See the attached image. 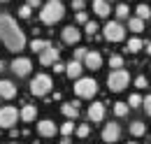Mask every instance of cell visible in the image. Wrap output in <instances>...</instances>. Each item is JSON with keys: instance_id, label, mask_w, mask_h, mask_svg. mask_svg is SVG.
<instances>
[{"instance_id": "20", "label": "cell", "mask_w": 151, "mask_h": 144, "mask_svg": "<svg viewBox=\"0 0 151 144\" xmlns=\"http://www.w3.org/2000/svg\"><path fill=\"white\" fill-rule=\"evenodd\" d=\"M130 132L135 137H142L144 132H147V123H142V121H132L130 123Z\"/></svg>"}, {"instance_id": "46", "label": "cell", "mask_w": 151, "mask_h": 144, "mask_svg": "<svg viewBox=\"0 0 151 144\" xmlns=\"http://www.w3.org/2000/svg\"><path fill=\"white\" fill-rule=\"evenodd\" d=\"M107 2H109V0H107Z\"/></svg>"}, {"instance_id": "1", "label": "cell", "mask_w": 151, "mask_h": 144, "mask_svg": "<svg viewBox=\"0 0 151 144\" xmlns=\"http://www.w3.org/2000/svg\"><path fill=\"white\" fill-rule=\"evenodd\" d=\"M0 40L9 51H21L26 47V35L19 28L17 19L9 14H0Z\"/></svg>"}, {"instance_id": "32", "label": "cell", "mask_w": 151, "mask_h": 144, "mask_svg": "<svg viewBox=\"0 0 151 144\" xmlns=\"http://www.w3.org/2000/svg\"><path fill=\"white\" fill-rule=\"evenodd\" d=\"M30 14H33V9H30L28 5H21L19 7V17L21 19H30Z\"/></svg>"}, {"instance_id": "10", "label": "cell", "mask_w": 151, "mask_h": 144, "mask_svg": "<svg viewBox=\"0 0 151 144\" xmlns=\"http://www.w3.org/2000/svg\"><path fill=\"white\" fill-rule=\"evenodd\" d=\"M58 60V49L54 44H49L44 51H40V65H44V68H49V65H54Z\"/></svg>"}, {"instance_id": "24", "label": "cell", "mask_w": 151, "mask_h": 144, "mask_svg": "<svg viewBox=\"0 0 151 144\" xmlns=\"http://www.w3.org/2000/svg\"><path fill=\"white\" fill-rule=\"evenodd\" d=\"M49 44H51V42H47V40H33V42H30V51H37L40 54V51H44Z\"/></svg>"}, {"instance_id": "34", "label": "cell", "mask_w": 151, "mask_h": 144, "mask_svg": "<svg viewBox=\"0 0 151 144\" xmlns=\"http://www.w3.org/2000/svg\"><path fill=\"white\" fill-rule=\"evenodd\" d=\"M142 107H144V112L151 116V95H147V98H142Z\"/></svg>"}, {"instance_id": "12", "label": "cell", "mask_w": 151, "mask_h": 144, "mask_svg": "<svg viewBox=\"0 0 151 144\" xmlns=\"http://www.w3.org/2000/svg\"><path fill=\"white\" fill-rule=\"evenodd\" d=\"M84 68H88V70H100V65H102V56L98 54V51H86L84 56Z\"/></svg>"}, {"instance_id": "29", "label": "cell", "mask_w": 151, "mask_h": 144, "mask_svg": "<svg viewBox=\"0 0 151 144\" xmlns=\"http://www.w3.org/2000/svg\"><path fill=\"white\" fill-rule=\"evenodd\" d=\"M128 107H142V98H139V93H132L130 98H128Z\"/></svg>"}, {"instance_id": "21", "label": "cell", "mask_w": 151, "mask_h": 144, "mask_svg": "<svg viewBox=\"0 0 151 144\" xmlns=\"http://www.w3.org/2000/svg\"><path fill=\"white\" fill-rule=\"evenodd\" d=\"M142 49H144V42H142L139 37L128 40V51H130V54H137V51H142Z\"/></svg>"}, {"instance_id": "7", "label": "cell", "mask_w": 151, "mask_h": 144, "mask_svg": "<svg viewBox=\"0 0 151 144\" xmlns=\"http://www.w3.org/2000/svg\"><path fill=\"white\" fill-rule=\"evenodd\" d=\"M19 121V112L7 105V107H0V126L2 128H14V123Z\"/></svg>"}, {"instance_id": "39", "label": "cell", "mask_w": 151, "mask_h": 144, "mask_svg": "<svg viewBox=\"0 0 151 144\" xmlns=\"http://www.w3.org/2000/svg\"><path fill=\"white\" fill-rule=\"evenodd\" d=\"M26 5H28V7H30V9H35V7H40V0H28V2H26Z\"/></svg>"}, {"instance_id": "6", "label": "cell", "mask_w": 151, "mask_h": 144, "mask_svg": "<svg viewBox=\"0 0 151 144\" xmlns=\"http://www.w3.org/2000/svg\"><path fill=\"white\" fill-rule=\"evenodd\" d=\"M102 35L107 42H121L126 37V28L121 26V21H109L105 28H102Z\"/></svg>"}, {"instance_id": "27", "label": "cell", "mask_w": 151, "mask_h": 144, "mask_svg": "<svg viewBox=\"0 0 151 144\" xmlns=\"http://www.w3.org/2000/svg\"><path fill=\"white\" fill-rule=\"evenodd\" d=\"M109 68H114V70H121V68H123V58H121L119 54L109 56Z\"/></svg>"}, {"instance_id": "26", "label": "cell", "mask_w": 151, "mask_h": 144, "mask_svg": "<svg viewBox=\"0 0 151 144\" xmlns=\"http://www.w3.org/2000/svg\"><path fill=\"white\" fill-rule=\"evenodd\" d=\"M135 12H137V19H142V21H147V19L151 17L149 5H144V2H142V5H137V9H135Z\"/></svg>"}, {"instance_id": "16", "label": "cell", "mask_w": 151, "mask_h": 144, "mask_svg": "<svg viewBox=\"0 0 151 144\" xmlns=\"http://www.w3.org/2000/svg\"><path fill=\"white\" fill-rule=\"evenodd\" d=\"M79 102H65V105H60V114L68 119V121H72L79 116V107H77Z\"/></svg>"}, {"instance_id": "2", "label": "cell", "mask_w": 151, "mask_h": 144, "mask_svg": "<svg viewBox=\"0 0 151 144\" xmlns=\"http://www.w3.org/2000/svg\"><path fill=\"white\" fill-rule=\"evenodd\" d=\"M63 14H65V5L60 0H47L40 9V21L47 26H54L63 19Z\"/></svg>"}, {"instance_id": "42", "label": "cell", "mask_w": 151, "mask_h": 144, "mask_svg": "<svg viewBox=\"0 0 151 144\" xmlns=\"http://www.w3.org/2000/svg\"><path fill=\"white\" fill-rule=\"evenodd\" d=\"M2 70H5V63H2V60H0V72H2Z\"/></svg>"}, {"instance_id": "33", "label": "cell", "mask_w": 151, "mask_h": 144, "mask_svg": "<svg viewBox=\"0 0 151 144\" xmlns=\"http://www.w3.org/2000/svg\"><path fill=\"white\" fill-rule=\"evenodd\" d=\"M86 26V35H95V30H98V23L95 21H88V23H84Z\"/></svg>"}, {"instance_id": "28", "label": "cell", "mask_w": 151, "mask_h": 144, "mask_svg": "<svg viewBox=\"0 0 151 144\" xmlns=\"http://www.w3.org/2000/svg\"><path fill=\"white\" fill-rule=\"evenodd\" d=\"M60 132H63V137H70V135L75 132V123H72V121H65V123L60 126Z\"/></svg>"}, {"instance_id": "18", "label": "cell", "mask_w": 151, "mask_h": 144, "mask_svg": "<svg viewBox=\"0 0 151 144\" xmlns=\"http://www.w3.org/2000/svg\"><path fill=\"white\" fill-rule=\"evenodd\" d=\"M35 116H37V107H35V105H23V109L19 112V119L26 121V123L35 121Z\"/></svg>"}, {"instance_id": "41", "label": "cell", "mask_w": 151, "mask_h": 144, "mask_svg": "<svg viewBox=\"0 0 151 144\" xmlns=\"http://www.w3.org/2000/svg\"><path fill=\"white\" fill-rule=\"evenodd\" d=\"M147 54H151V42H149V44H147Z\"/></svg>"}, {"instance_id": "45", "label": "cell", "mask_w": 151, "mask_h": 144, "mask_svg": "<svg viewBox=\"0 0 151 144\" xmlns=\"http://www.w3.org/2000/svg\"><path fill=\"white\" fill-rule=\"evenodd\" d=\"M0 2H7V0H0Z\"/></svg>"}, {"instance_id": "38", "label": "cell", "mask_w": 151, "mask_h": 144, "mask_svg": "<svg viewBox=\"0 0 151 144\" xmlns=\"http://www.w3.org/2000/svg\"><path fill=\"white\" fill-rule=\"evenodd\" d=\"M54 72H65V65H63V63H54Z\"/></svg>"}, {"instance_id": "17", "label": "cell", "mask_w": 151, "mask_h": 144, "mask_svg": "<svg viewBox=\"0 0 151 144\" xmlns=\"http://www.w3.org/2000/svg\"><path fill=\"white\" fill-rule=\"evenodd\" d=\"M88 119L95 121V123L102 121V119H105V105H102V102H93V105L88 107Z\"/></svg>"}, {"instance_id": "13", "label": "cell", "mask_w": 151, "mask_h": 144, "mask_svg": "<svg viewBox=\"0 0 151 144\" xmlns=\"http://www.w3.org/2000/svg\"><path fill=\"white\" fill-rule=\"evenodd\" d=\"M0 98H5V100L17 98V84L9 79H0Z\"/></svg>"}, {"instance_id": "35", "label": "cell", "mask_w": 151, "mask_h": 144, "mask_svg": "<svg viewBox=\"0 0 151 144\" xmlns=\"http://www.w3.org/2000/svg\"><path fill=\"white\" fill-rule=\"evenodd\" d=\"M84 7H86L84 0H72V9H75V12H84Z\"/></svg>"}, {"instance_id": "8", "label": "cell", "mask_w": 151, "mask_h": 144, "mask_svg": "<svg viewBox=\"0 0 151 144\" xmlns=\"http://www.w3.org/2000/svg\"><path fill=\"white\" fill-rule=\"evenodd\" d=\"M9 70L14 72L17 77H28L30 70H33V63H30L28 58H14V60L9 63Z\"/></svg>"}, {"instance_id": "25", "label": "cell", "mask_w": 151, "mask_h": 144, "mask_svg": "<svg viewBox=\"0 0 151 144\" xmlns=\"http://www.w3.org/2000/svg\"><path fill=\"white\" fill-rule=\"evenodd\" d=\"M128 112H130L128 102H116V105H114V114H116V116H121V119H123V116H128Z\"/></svg>"}, {"instance_id": "40", "label": "cell", "mask_w": 151, "mask_h": 144, "mask_svg": "<svg viewBox=\"0 0 151 144\" xmlns=\"http://www.w3.org/2000/svg\"><path fill=\"white\" fill-rule=\"evenodd\" d=\"M60 144H70V137H63V142Z\"/></svg>"}, {"instance_id": "30", "label": "cell", "mask_w": 151, "mask_h": 144, "mask_svg": "<svg viewBox=\"0 0 151 144\" xmlns=\"http://www.w3.org/2000/svg\"><path fill=\"white\" fill-rule=\"evenodd\" d=\"M75 130H77V135H79L81 140H84V137H88V132H91V128L86 126V123H81V126H79V128H75Z\"/></svg>"}, {"instance_id": "23", "label": "cell", "mask_w": 151, "mask_h": 144, "mask_svg": "<svg viewBox=\"0 0 151 144\" xmlns=\"http://www.w3.org/2000/svg\"><path fill=\"white\" fill-rule=\"evenodd\" d=\"M128 28H130L132 33H142V30H144V21H142V19H130V21H128Z\"/></svg>"}, {"instance_id": "3", "label": "cell", "mask_w": 151, "mask_h": 144, "mask_svg": "<svg viewBox=\"0 0 151 144\" xmlns=\"http://www.w3.org/2000/svg\"><path fill=\"white\" fill-rule=\"evenodd\" d=\"M130 84V74H128V70H112L109 72V77H107V86H109V91H114V93H119V91H123L126 86Z\"/></svg>"}, {"instance_id": "44", "label": "cell", "mask_w": 151, "mask_h": 144, "mask_svg": "<svg viewBox=\"0 0 151 144\" xmlns=\"http://www.w3.org/2000/svg\"><path fill=\"white\" fill-rule=\"evenodd\" d=\"M128 144H137V142H128Z\"/></svg>"}, {"instance_id": "15", "label": "cell", "mask_w": 151, "mask_h": 144, "mask_svg": "<svg viewBox=\"0 0 151 144\" xmlns=\"http://www.w3.org/2000/svg\"><path fill=\"white\" fill-rule=\"evenodd\" d=\"M81 72H84V63H79V60H70L68 65H65V74L70 77V79H79L81 77Z\"/></svg>"}, {"instance_id": "37", "label": "cell", "mask_w": 151, "mask_h": 144, "mask_svg": "<svg viewBox=\"0 0 151 144\" xmlns=\"http://www.w3.org/2000/svg\"><path fill=\"white\" fill-rule=\"evenodd\" d=\"M77 23H88V17H86V12H77Z\"/></svg>"}, {"instance_id": "4", "label": "cell", "mask_w": 151, "mask_h": 144, "mask_svg": "<svg viewBox=\"0 0 151 144\" xmlns=\"http://www.w3.org/2000/svg\"><path fill=\"white\" fill-rule=\"evenodd\" d=\"M75 93L77 98H93L98 93V81L91 77H79L75 81Z\"/></svg>"}, {"instance_id": "5", "label": "cell", "mask_w": 151, "mask_h": 144, "mask_svg": "<svg viewBox=\"0 0 151 144\" xmlns=\"http://www.w3.org/2000/svg\"><path fill=\"white\" fill-rule=\"evenodd\" d=\"M51 86H54V81H51L49 74H35L33 81H30V93L37 95V98H42V95H47V93L51 91Z\"/></svg>"}, {"instance_id": "31", "label": "cell", "mask_w": 151, "mask_h": 144, "mask_svg": "<svg viewBox=\"0 0 151 144\" xmlns=\"http://www.w3.org/2000/svg\"><path fill=\"white\" fill-rule=\"evenodd\" d=\"M135 86H137V89H147V86H149V81H147V77H144V74H139V77H135Z\"/></svg>"}, {"instance_id": "9", "label": "cell", "mask_w": 151, "mask_h": 144, "mask_svg": "<svg viewBox=\"0 0 151 144\" xmlns=\"http://www.w3.org/2000/svg\"><path fill=\"white\" fill-rule=\"evenodd\" d=\"M119 137H121V126L114 123V121L105 123V128H102V142L114 144V142H119Z\"/></svg>"}, {"instance_id": "43", "label": "cell", "mask_w": 151, "mask_h": 144, "mask_svg": "<svg viewBox=\"0 0 151 144\" xmlns=\"http://www.w3.org/2000/svg\"><path fill=\"white\" fill-rule=\"evenodd\" d=\"M7 144H17V142H7Z\"/></svg>"}, {"instance_id": "19", "label": "cell", "mask_w": 151, "mask_h": 144, "mask_svg": "<svg viewBox=\"0 0 151 144\" xmlns=\"http://www.w3.org/2000/svg\"><path fill=\"white\" fill-rule=\"evenodd\" d=\"M93 12L98 17H109V2L107 0H93Z\"/></svg>"}, {"instance_id": "22", "label": "cell", "mask_w": 151, "mask_h": 144, "mask_svg": "<svg viewBox=\"0 0 151 144\" xmlns=\"http://www.w3.org/2000/svg\"><path fill=\"white\" fill-rule=\"evenodd\" d=\"M128 12H130V7H128L126 2H119V7L114 9V14H116V19H119V21H123V19H128Z\"/></svg>"}, {"instance_id": "11", "label": "cell", "mask_w": 151, "mask_h": 144, "mask_svg": "<svg viewBox=\"0 0 151 144\" xmlns=\"http://www.w3.org/2000/svg\"><path fill=\"white\" fill-rule=\"evenodd\" d=\"M60 40H63L65 44H77V42L81 40V30H79L77 26H65L63 33H60Z\"/></svg>"}, {"instance_id": "14", "label": "cell", "mask_w": 151, "mask_h": 144, "mask_svg": "<svg viewBox=\"0 0 151 144\" xmlns=\"http://www.w3.org/2000/svg\"><path fill=\"white\" fill-rule=\"evenodd\" d=\"M37 132L42 135V137H54V135L58 132V128H56V123H54L51 119H44V121L37 123Z\"/></svg>"}, {"instance_id": "36", "label": "cell", "mask_w": 151, "mask_h": 144, "mask_svg": "<svg viewBox=\"0 0 151 144\" xmlns=\"http://www.w3.org/2000/svg\"><path fill=\"white\" fill-rule=\"evenodd\" d=\"M84 56H86V49H75V60H84Z\"/></svg>"}]
</instances>
